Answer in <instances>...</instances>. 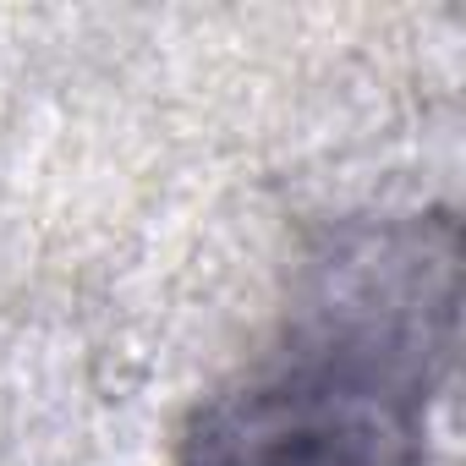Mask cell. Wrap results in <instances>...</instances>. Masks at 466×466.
Wrapping results in <instances>:
<instances>
[{"label":"cell","instance_id":"cell-1","mask_svg":"<svg viewBox=\"0 0 466 466\" xmlns=\"http://www.w3.org/2000/svg\"><path fill=\"white\" fill-rule=\"evenodd\" d=\"M455 302L461 225L444 208L340 230L275 351L198 417L176 466H422Z\"/></svg>","mask_w":466,"mask_h":466}]
</instances>
